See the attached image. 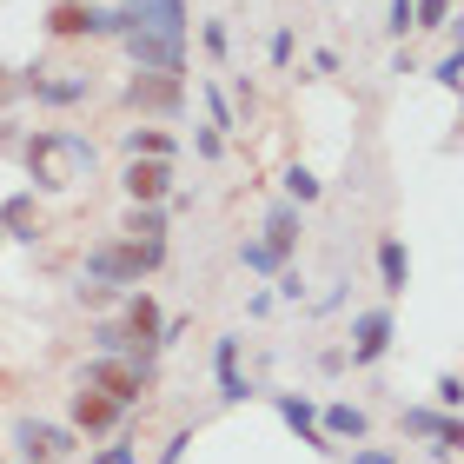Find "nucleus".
Listing matches in <instances>:
<instances>
[{"mask_svg":"<svg viewBox=\"0 0 464 464\" xmlns=\"http://www.w3.org/2000/svg\"><path fill=\"white\" fill-rule=\"evenodd\" d=\"M20 166H27L34 193H73V186L100 179V146L73 126H40L20 140Z\"/></svg>","mask_w":464,"mask_h":464,"instance_id":"nucleus-1","label":"nucleus"},{"mask_svg":"<svg viewBox=\"0 0 464 464\" xmlns=\"http://www.w3.org/2000/svg\"><path fill=\"white\" fill-rule=\"evenodd\" d=\"M166 259H173V246H140V239H126V232H113V239H93L80 252V279L133 292V285L153 279V272H166Z\"/></svg>","mask_w":464,"mask_h":464,"instance_id":"nucleus-2","label":"nucleus"},{"mask_svg":"<svg viewBox=\"0 0 464 464\" xmlns=\"http://www.w3.org/2000/svg\"><path fill=\"white\" fill-rule=\"evenodd\" d=\"M20 93H27L34 107H47V113H67V107H87V100H93V73L87 67H47V60H34V67H20Z\"/></svg>","mask_w":464,"mask_h":464,"instance_id":"nucleus-3","label":"nucleus"},{"mask_svg":"<svg viewBox=\"0 0 464 464\" xmlns=\"http://www.w3.org/2000/svg\"><path fill=\"white\" fill-rule=\"evenodd\" d=\"M392 345H398V312H392V299H385V305L352 312V339H345L352 372H372V365H378V358H385Z\"/></svg>","mask_w":464,"mask_h":464,"instance_id":"nucleus-4","label":"nucleus"},{"mask_svg":"<svg viewBox=\"0 0 464 464\" xmlns=\"http://www.w3.org/2000/svg\"><path fill=\"white\" fill-rule=\"evenodd\" d=\"M120 100L146 120H179L186 113V73H133L120 87Z\"/></svg>","mask_w":464,"mask_h":464,"instance_id":"nucleus-5","label":"nucleus"},{"mask_svg":"<svg viewBox=\"0 0 464 464\" xmlns=\"http://www.w3.org/2000/svg\"><path fill=\"white\" fill-rule=\"evenodd\" d=\"M14 445H20V464H60L80 451V431L47 425V418H14Z\"/></svg>","mask_w":464,"mask_h":464,"instance_id":"nucleus-6","label":"nucleus"},{"mask_svg":"<svg viewBox=\"0 0 464 464\" xmlns=\"http://www.w3.org/2000/svg\"><path fill=\"white\" fill-rule=\"evenodd\" d=\"M126 411L120 398H107V392H93V385H73V398H67V425L80 431V438H113V431H126Z\"/></svg>","mask_w":464,"mask_h":464,"instance_id":"nucleus-7","label":"nucleus"},{"mask_svg":"<svg viewBox=\"0 0 464 464\" xmlns=\"http://www.w3.org/2000/svg\"><path fill=\"white\" fill-rule=\"evenodd\" d=\"M272 411H279V425L299 438L305 451H319V458H339V445L319 431V398L312 392H272Z\"/></svg>","mask_w":464,"mask_h":464,"instance_id":"nucleus-8","label":"nucleus"},{"mask_svg":"<svg viewBox=\"0 0 464 464\" xmlns=\"http://www.w3.org/2000/svg\"><path fill=\"white\" fill-rule=\"evenodd\" d=\"M80 385H93V392L120 398L126 411H140V398H146V378L133 372V358H107V352H93L87 365H80Z\"/></svg>","mask_w":464,"mask_h":464,"instance_id":"nucleus-9","label":"nucleus"},{"mask_svg":"<svg viewBox=\"0 0 464 464\" xmlns=\"http://www.w3.org/2000/svg\"><path fill=\"white\" fill-rule=\"evenodd\" d=\"M239 352H246V339H239V332L213 339V392H219V405H252V398H259L252 372L239 365Z\"/></svg>","mask_w":464,"mask_h":464,"instance_id":"nucleus-10","label":"nucleus"},{"mask_svg":"<svg viewBox=\"0 0 464 464\" xmlns=\"http://www.w3.org/2000/svg\"><path fill=\"white\" fill-rule=\"evenodd\" d=\"M126 34L186 40V34H193V7H186V0H126Z\"/></svg>","mask_w":464,"mask_h":464,"instance_id":"nucleus-11","label":"nucleus"},{"mask_svg":"<svg viewBox=\"0 0 464 464\" xmlns=\"http://www.w3.org/2000/svg\"><path fill=\"white\" fill-rule=\"evenodd\" d=\"M120 193H126V206H166L173 199V160H126Z\"/></svg>","mask_w":464,"mask_h":464,"instance_id":"nucleus-12","label":"nucleus"},{"mask_svg":"<svg viewBox=\"0 0 464 464\" xmlns=\"http://www.w3.org/2000/svg\"><path fill=\"white\" fill-rule=\"evenodd\" d=\"M133 73H186V40H166V34H126L120 40Z\"/></svg>","mask_w":464,"mask_h":464,"instance_id":"nucleus-13","label":"nucleus"},{"mask_svg":"<svg viewBox=\"0 0 464 464\" xmlns=\"http://www.w3.org/2000/svg\"><path fill=\"white\" fill-rule=\"evenodd\" d=\"M0 239H14V246H40V239H47V213H40L34 186L0 199Z\"/></svg>","mask_w":464,"mask_h":464,"instance_id":"nucleus-14","label":"nucleus"},{"mask_svg":"<svg viewBox=\"0 0 464 464\" xmlns=\"http://www.w3.org/2000/svg\"><path fill=\"white\" fill-rule=\"evenodd\" d=\"M372 266H378V292H385V299H405V285H411V246H405V232H378Z\"/></svg>","mask_w":464,"mask_h":464,"instance_id":"nucleus-15","label":"nucleus"},{"mask_svg":"<svg viewBox=\"0 0 464 464\" xmlns=\"http://www.w3.org/2000/svg\"><path fill=\"white\" fill-rule=\"evenodd\" d=\"M259 239L279 252V259H299V239H305V206H292V199H272L266 206V219H259Z\"/></svg>","mask_w":464,"mask_h":464,"instance_id":"nucleus-16","label":"nucleus"},{"mask_svg":"<svg viewBox=\"0 0 464 464\" xmlns=\"http://www.w3.org/2000/svg\"><path fill=\"white\" fill-rule=\"evenodd\" d=\"M319 431L332 438V445H365L372 438V411L352 405V398H332V405H319Z\"/></svg>","mask_w":464,"mask_h":464,"instance_id":"nucleus-17","label":"nucleus"},{"mask_svg":"<svg viewBox=\"0 0 464 464\" xmlns=\"http://www.w3.org/2000/svg\"><path fill=\"white\" fill-rule=\"evenodd\" d=\"M120 232H126V239H140V246H166V232H173V206H126Z\"/></svg>","mask_w":464,"mask_h":464,"instance_id":"nucleus-18","label":"nucleus"},{"mask_svg":"<svg viewBox=\"0 0 464 464\" xmlns=\"http://www.w3.org/2000/svg\"><path fill=\"white\" fill-rule=\"evenodd\" d=\"M120 319L133 325V332H140L146 345H160V325H166V312H160V299H153V292H146V285H133V292H126V299H120Z\"/></svg>","mask_w":464,"mask_h":464,"instance_id":"nucleus-19","label":"nucleus"},{"mask_svg":"<svg viewBox=\"0 0 464 464\" xmlns=\"http://www.w3.org/2000/svg\"><path fill=\"white\" fill-rule=\"evenodd\" d=\"M445 418L451 411H438L431 398H425V405H398V438H411V445H438V438H445Z\"/></svg>","mask_w":464,"mask_h":464,"instance_id":"nucleus-20","label":"nucleus"},{"mask_svg":"<svg viewBox=\"0 0 464 464\" xmlns=\"http://www.w3.org/2000/svg\"><path fill=\"white\" fill-rule=\"evenodd\" d=\"M47 34L53 40H93V0H53L47 7Z\"/></svg>","mask_w":464,"mask_h":464,"instance_id":"nucleus-21","label":"nucleus"},{"mask_svg":"<svg viewBox=\"0 0 464 464\" xmlns=\"http://www.w3.org/2000/svg\"><path fill=\"white\" fill-rule=\"evenodd\" d=\"M120 146H126V160H179V140L166 126H126Z\"/></svg>","mask_w":464,"mask_h":464,"instance_id":"nucleus-22","label":"nucleus"},{"mask_svg":"<svg viewBox=\"0 0 464 464\" xmlns=\"http://www.w3.org/2000/svg\"><path fill=\"white\" fill-rule=\"evenodd\" d=\"M140 345H146V339H140V332L120 319V312H113V319H93V352H107V358H126V352H140Z\"/></svg>","mask_w":464,"mask_h":464,"instance_id":"nucleus-23","label":"nucleus"},{"mask_svg":"<svg viewBox=\"0 0 464 464\" xmlns=\"http://www.w3.org/2000/svg\"><path fill=\"white\" fill-rule=\"evenodd\" d=\"M319 193H325V179L312 173L305 160H292L285 173H279V199H292V206H319Z\"/></svg>","mask_w":464,"mask_h":464,"instance_id":"nucleus-24","label":"nucleus"},{"mask_svg":"<svg viewBox=\"0 0 464 464\" xmlns=\"http://www.w3.org/2000/svg\"><path fill=\"white\" fill-rule=\"evenodd\" d=\"M199 100H206V126H213V133H239V113H232V100H226L219 80H206Z\"/></svg>","mask_w":464,"mask_h":464,"instance_id":"nucleus-25","label":"nucleus"},{"mask_svg":"<svg viewBox=\"0 0 464 464\" xmlns=\"http://www.w3.org/2000/svg\"><path fill=\"white\" fill-rule=\"evenodd\" d=\"M239 266H246V272H259V279H272V272H285L292 259H279V252H272L259 232H252V239H239Z\"/></svg>","mask_w":464,"mask_h":464,"instance_id":"nucleus-26","label":"nucleus"},{"mask_svg":"<svg viewBox=\"0 0 464 464\" xmlns=\"http://www.w3.org/2000/svg\"><path fill=\"white\" fill-rule=\"evenodd\" d=\"M458 0H411V34H445Z\"/></svg>","mask_w":464,"mask_h":464,"instance_id":"nucleus-27","label":"nucleus"},{"mask_svg":"<svg viewBox=\"0 0 464 464\" xmlns=\"http://www.w3.org/2000/svg\"><path fill=\"white\" fill-rule=\"evenodd\" d=\"M425 73H431L445 93H458V100H464V40H451V53H438Z\"/></svg>","mask_w":464,"mask_h":464,"instance_id":"nucleus-28","label":"nucleus"},{"mask_svg":"<svg viewBox=\"0 0 464 464\" xmlns=\"http://www.w3.org/2000/svg\"><path fill=\"white\" fill-rule=\"evenodd\" d=\"M292 60H299V34H292V27H272V40H266V67L285 73Z\"/></svg>","mask_w":464,"mask_h":464,"instance_id":"nucleus-29","label":"nucleus"},{"mask_svg":"<svg viewBox=\"0 0 464 464\" xmlns=\"http://www.w3.org/2000/svg\"><path fill=\"white\" fill-rule=\"evenodd\" d=\"M431 405H438V411H464V378H458V372H438V378H431Z\"/></svg>","mask_w":464,"mask_h":464,"instance_id":"nucleus-30","label":"nucleus"},{"mask_svg":"<svg viewBox=\"0 0 464 464\" xmlns=\"http://www.w3.org/2000/svg\"><path fill=\"white\" fill-rule=\"evenodd\" d=\"M272 299H285V305H305V272H299V259H292L285 272H272Z\"/></svg>","mask_w":464,"mask_h":464,"instance_id":"nucleus-31","label":"nucleus"},{"mask_svg":"<svg viewBox=\"0 0 464 464\" xmlns=\"http://www.w3.org/2000/svg\"><path fill=\"white\" fill-rule=\"evenodd\" d=\"M87 464H140V438H133V431H113V445L93 451Z\"/></svg>","mask_w":464,"mask_h":464,"instance_id":"nucleus-32","label":"nucleus"},{"mask_svg":"<svg viewBox=\"0 0 464 464\" xmlns=\"http://www.w3.org/2000/svg\"><path fill=\"white\" fill-rule=\"evenodd\" d=\"M73 299L87 305V312H113V305L126 299V292H113V285H87V279H80V285H73Z\"/></svg>","mask_w":464,"mask_h":464,"instance_id":"nucleus-33","label":"nucleus"},{"mask_svg":"<svg viewBox=\"0 0 464 464\" xmlns=\"http://www.w3.org/2000/svg\"><path fill=\"white\" fill-rule=\"evenodd\" d=\"M199 47L213 53V60H226L232 53V27H226V20H199Z\"/></svg>","mask_w":464,"mask_h":464,"instance_id":"nucleus-34","label":"nucleus"},{"mask_svg":"<svg viewBox=\"0 0 464 464\" xmlns=\"http://www.w3.org/2000/svg\"><path fill=\"white\" fill-rule=\"evenodd\" d=\"M193 438H199V425H179V431H173V438L160 445V458H153V464H186V451H193Z\"/></svg>","mask_w":464,"mask_h":464,"instance_id":"nucleus-35","label":"nucleus"},{"mask_svg":"<svg viewBox=\"0 0 464 464\" xmlns=\"http://www.w3.org/2000/svg\"><path fill=\"white\" fill-rule=\"evenodd\" d=\"M345 464H405V458H398L392 445H372V438H365V445H352V451H345Z\"/></svg>","mask_w":464,"mask_h":464,"instance_id":"nucleus-36","label":"nucleus"},{"mask_svg":"<svg viewBox=\"0 0 464 464\" xmlns=\"http://www.w3.org/2000/svg\"><path fill=\"white\" fill-rule=\"evenodd\" d=\"M193 153H199L206 166H213V160L226 153V133H213V126H206V120H199V126H193Z\"/></svg>","mask_w":464,"mask_h":464,"instance_id":"nucleus-37","label":"nucleus"},{"mask_svg":"<svg viewBox=\"0 0 464 464\" xmlns=\"http://www.w3.org/2000/svg\"><path fill=\"white\" fill-rule=\"evenodd\" d=\"M232 113H239V120H252V113H259V87H252L246 73L232 80Z\"/></svg>","mask_w":464,"mask_h":464,"instance_id":"nucleus-38","label":"nucleus"},{"mask_svg":"<svg viewBox=\"0 0 464 464\" xmlns=\"http://www.w3.org/2000/svg\"><path fill=\"white\" fill-rule=\"evenodd\" d=\"M385 34L405 47V34H411V0H392V7H385Z\"/></svg>","mask_w":464,"mask_h":464,"instance_id":"nucleus-39","label":"nucleus"},{"mask_svg":"<svg viewBox=\"0 0 464 464\" xmlns=\"http://www.w3.org/2000/svg\"><path fill=\"white\" fill-rule=\"evenodd\" d=\"M20 100H27V93H20V67H7V60H0V113L20 107Z\"/></svg>","mask_w":464,"mask_h":464,"instance_id":"nucleus-40","label":"nucleus"},{"mask_svg":"<svg viewBox=\"0 0 464 464\" xmlns=\"http://www.w3.org/2000/svg\"><path fill=\"white\" fill-rule=\"evenodd\" d=\"M186 332H193V319H186V312H166V325H160V352H166V345H179Z\"/></svg>","mask_w":464,"mask_h":464,"instance_id":"nucleus-41","label":"nucleus"},{"mask_svg":"<svg viewBox=\"0 0 464 464\" xmlns=\"http://www.w3.org/2000/svg\"><path fill=\"white\" fill-rule=\"evenodd\" d=\"M345 285H352V279H332L319 299H312V312H319V319H325V312H339V305H345Z\"/></svg>","mask_w":464,"mask_h":464,"instance_id":"nucleus-42","label":"nucleus"},{"mask_svg":"<svg viewBox=\"0 0 464 464\" xmlns=\"http://www.w3.org/2000/svg\"><path fill=\"white\" fill-rule=\"evenodd\" d=\"M312 73H345V53L339 47H312Z\"/></svg>","mask_w":464,"mask_h":464,"instance_id":"nucleus-43","label":"nucleus"},{"mask_svg":"<svg viewBox=\"0 0 464 464\" xmlns=\"http://www.w3.org/2000/svg\"><path fill=\"white\" fill-rule=\"evenodd\" d=\"M319 372H325V378H339V372H352V358H345V345H325V352H319Z\"/></svg>","mask_w":464,"mask_h":464,"instance_id":"nucleus-44","label":"nucleus"},{"mask_svg":"<svg viewBox=\"0 0 464 464\" xmlns=\"http://www.w3.org/2000/svg\"><path fill=\"white\" fill-rule=\"evenodd\" d=\"M272 305H279V299H272V285H259V292H252V299H246V319H266Z\"/></svg>","mask_w":464,"mask_h":464,"instance_id":"nucleus-45","label":"nucleus"},{"mask_svg":"<svg viewBox=\"0 0 464 464\" xmlns=\"http://www.w3.org/2000/svg\"><path fill=\"white\" fill-rule=\"evenodd\" d=\"M392 73L405 80V73H425V67H418V53H411V47H398V53H392Z\"/></svg>","mask_w":464,"mask_h":464,"instance_id":"nucleus-46","label":"nucleus"},{"mask_svg":"<svg viewBox=\"0 0 464 464\" xmlns=\"http://www.w3.org/2000/svg\"><path fill=\"white\" fill-rule=\"evenodd\" d=\"M451 40H464V14H451Z\"/></svg>","mask_w":464,"mask_h":464,"instance_id":"nucleus-47","label":"nucleus"},{"mask_svg":"<svg viewBox=\"0 0 464 464\" xmlns=\"http://www.w3.org/2000/svg\"><path fill=\"white\" fill-rule=\"evenodd\" d=\"M0 246H7V239H0Z\"/></svg>","mask_w":464,"mask_h":464,"instance_id":"nucleus-48","label":"nucleus"}]
</instances>
